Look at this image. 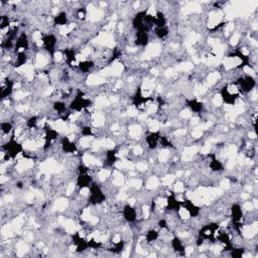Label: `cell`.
<instances>
[{"label": "cell", "instance_id": "cell-1", "mask_svg": "<svg viewBox=\"0 0 258 258\" xmlns=\"http://www.w3.org/2000/svg\"><path fill=\"white\" fill-rule=\"evenodd\" d=\"M123 215L124 218H125L127 221L129 222H134L136 220V211L132 208V206L128 205L124 208V211H123Z\"/></svg>", "mask_w": 258, "mask_h": 258}, {"label": "cell", "instance_id": "cell-2", "mask_svg": "<svg viewBox=\"0 0 258 258\" xmlns=\"http://www.w3.org/2000/svg\"><path fill=\"white\" fill-rule=\"evenodd\" d=\"M7 145H8V147H7L8 154L12 155V156H16V155H17L18 153H20V151H21V146H20L17 142H15L14 140H10Z\"/></svg>", "mask_w": 258, "mask_h": 258}, {"label": "cell", "instance_id": "cell-3", "mask_svg": "<svg viewBox=\"0 0 258 258\" xmlns=\"http://www.w3.org/2000/svg\"><path fill=\"white\" fill-rule=\"evenodd\" d=\"M43 45H45V47H47V49L49 51H51L54 49V47H55L56 43H57V39H56V37L54 36V35H47L45 37H43Z\"/></svg>", "mask_w": 258, "mask_h": 258}, {"label": "cell", "instance_id": "cell-4", "mask_svg": "<svg viewBox=\"0 0 258 258\" xmlns=\"http://www.w3.org/2000/svg\"><path fill=\"white\" fill-rule=\"evenodd\" d=\"M232 216H233V220H234L235 223L240 224L241 220H242V210H241L240 206L238 205H234L232 207Z\"/></svg>", "mask_w": 258, "mask_h": 258}, {"label": "cell", "instance_id": "cell-5", "mask_svg": "<svg viewBox=\"0 0 258 258\" xmlns=\"http://www.w3.org/2000/svg\"><path fill=\"white\" fill-rule=\"evenodd\" d=\"M159 137L157 132H151L150 134L146 137V141H147L148 146L150 147V148H155L157 143H159Z\"/></svg>", "mask_w": 258, "mask_h": 258}, {"label": "cell", "instance_id": "cell-6", "mask_svg": "<svg viewBox=\"0 0 258 258\" xmlns=\"http://www.w3.org/2000/svg\"><path fill=\"white\" fill-rule=\"evenodd\" d=\"M68 205H69L68 200L64 199V198H60V199H58L56 201L55 209L58 210V211H64L67 209V207H68Z\"/></svg>", "mask_w": 258, "mask_h": 258}, {"label": "cell", "instance_id": "cell-7", "mask_svg": "<svg viewBox=\"0 0 258 258\" xmlns=\"http://www.w3.org/2000/svg\"><path fill=\"white\" fill-rule=\"evenodd\" d=\"M56 24L60 26L67 25V13L66 12H60L58 15H56L55 17Z\"/></svg>", "mask_w": 258, "mask_h": 258}, {"label": "cell", "instance_id": "cell-8", "mask_svg": "<svg viewBox=\"0 0 258 258\" xmlns=\"http://www.w3.org/2000/svg\"><path fill=\"white\" fill-rule=\"evenodd\" d=\"M91 178L90 176H88V174H81L80 178H79L78 180V185L79 187H81V188H85V187H88L89 183H90Z\"/></svg>", "mask_w": 258, "mask_h": 258}, {"label": "cell", "instance_id": "cell-9", "mask_svg": "<svg viewBox=\"0 0 258 258\" xmlns=\"http://www.w3.org/2000/svg\"><path fill=\"white\" fill-rule=\"evenodd\" d=\"M189 106H190L191 109L195 112L201 111L202 108H203V104H202V102H200L199 100H197V99H194V100L189 101Z\"/></svg>", "mask_w": 258, "mask_h": 258}, {"label": "cell", "instance_id": "cell-10", "mask_svg": "<svg viewBox=\"0 0 258 258\" xmlns=\"http://www.w3.org/2000/svg\"><path fill=\"white\" fill-rule=\"evenodd\" d=\"M220 79V74L218 72H214V73H210L207 77V84L209 86L215 84L216 82H218V80Z\"/></svg>", "mask_w": 258, "mask_h": 258}, {"label": "cell", "instance_id": "cell-11", "mask_svg": "<svg viewBox=\"0 0 258 258\" xmlns=\"http://www.w3.org/2000/svg\"><path fill=\"white\" fill-rule=\"evenodd\" d=\"M111 71H112V75L113 76H118L122 73L123 71V64L119 62H115L111 67Z\"/></svg>", "mask_w": 258, "mask_h": 258}, {"label": "cell", "instance_id": "cell-12", "mask_svg": "<svg viewBox=\"0 0 258 258\" xmlns=\"http://www.w3.org/2000/svg\"><path fill=\"white\" fill-rule=\"evenodd\" d=\"M141 133V127L140 125H137V124H135V125H132L129 127V134H130L131 137H133V138H135V137H138L139 135H140Z\"/></svg>", "mask_w": 258, "mask_h": 258}, {"label": "cell", "instance_id": "cell-13", "mask_svg": "<svg viewBox=\"0 0 258 258\" xmlns=\"http://www.w3.org/2000/svg\"><path fill=\"white\" fill-rule=\"evenodd\" d=\"M157 186H159V180H157L156 176H150V178L147 180V183H146L147 190H153V189H155Z\"/></svg>", "mask_w": 258, "mask_h": 258}, {"label": "cell", "instance_id": "cell-14", "mask_svg": "<svg viewBox=\"0 0 258 258\" xmlns=\"http://www.w3.org/2000/svg\"><path fill=\"white\" fill-rule=\"evenodd\" d=\"M94 67V63H93L92 61H84V62H81L80 64H79V68H80V70L82 71V72H88L89 70H90L91 68H93Z\"/></svg>", "mask_w": 258, "mask_h": 258}, {"label": "cell", "instance_id": "cell-15", "mask_svg": "<svg viewBox=\"0 0 258 258\" xmlns=\"http://www.w3.org/2000/svg\"><path fill=\"white\" fill-rule=\"evenodd\" d=\"M147 123L151 132H157L161 128V123L156 120H147Z\"/></svg>", "mask_w": 258, "mask_h": 258}, {"label": "cell", "instance_id": "cell-16", "mask_svg": "<svg viewBox=\"0 0 258 258\" xmlns=\"http://www.w3.org/2000/svg\"><path fill=\"white\" fill-rule=\"evenodd\" d=\"M47 64V59L45 55L43 54H38L36 57V64L37 67H45Z\"/></svg>", "mask_w": 258, "mask_h": 258}, {"label": "cell", "instance_id": "cell-17", "mask_svg": "<svg viewBox=\"0 0 258 258\" xmlns=\"http://www.w3.org/2000/svg\"><path fill=\"white\" fill-rule=\"evenodd\" d=\"M169 150H167V149H163V150H161V152L159 153V161L161 162H164L166 161L168 159V157H169Z\"/></svg>", "mask_w": 258, "mask_h": 258}, {"label": "cell", "instance_id": "cell-18", "mask_svg": "<svg viewBox=\"0 0 258 258\" xmlns=\"http://www.w3.org/2000/svg\"><path fill=\"white\" fill-rule=\"evenodd\" d=\"M110 174H111V172H110V170H108V169H101L99 172V174H98V176H99L100 180H102V182H105V180L110 176Z\"/></svg>", "mask_w": 258, "mask_h": 258}, {"label": "cell", "instance_id": "cell-19", "mask_svg": "<svg viewBox=\"0 0 258 258\" xmlns=\"http://www.w3.org/2000/svg\"><path fill=\"white\" fill-rule=\"evenodd\" d=\"M178 216H180V218L183 220H188L189 218L191 217L190 213H189V211L186 209V208H180V209H178Z\"/></svg>", "mask_w": 258, "mask_h": 258}, {"label": "cell", "instance_id": "cell-20", "mask_svg": "<svg viewBox=\"0 0 258 258\" xmlns=\"http://www.w3.org/2000/svg\"><path fill=\"white\" fill-rule=\"evenodd\" d=\"M91 140H92V137H91V136H85V137H83V138L80 139V145L82 147L91 146V144H92Z\"/></svg>", "mask_w": 258, "mask_h": 258}, {"label": "cell", "instance_id": "cell-21", "mask_svg": "<svg viewBox=\"0 0 258 258\" xmlns=\"http://www.w3.org/2000/svg\"><path fill=\"white\" fill-rule=\"evenodd\" d=\"M174 178H176V176H174V174H167L164 178H162V184H163V186H169V185L172 184Z\"/></svg>", "mask_w": 258, "mask_h": 258}, {"label": "cell", "instance_id": "cell-22", "mask_svg": "<svg viewBox=\"0 0 258 258\" xmlns=\"http://www.w3.org/2000/svg\"><path fill=\"white\" fill-rule=\"evenodd\" d=\"M141 185H142V183L138 178H131L128 183L129 187H132V188H135V189H139L141 187Z\"/></svg>", "mask_w": 258, "mask_h": 258}, {"label": "cell", "instance_id": "cell-23", "mask_svg": "<svg viewBox=\"0 0 258 258\" xmlns=\"http://www.w3.org/2000/svg\"><path fill=\"white\" fill-rule=\"evenodd\" d=\"M172 190L174 193H183L185 191V186L182 182H178L172 186Z\"/></svg>", "mask_w": 258, "mask_h": 258}, {"label": "cell", "instance_id": "cell-24", "mask_svg": "<svg viewBox=\"0 0 258 258\" xmlns=\"http://www.w3.org/2000/svg\"><path fill=\"white\" fill-rule=\"evenodd\" d=\"M155 33H156V35L159 37V38H162V37L166 36V35L168 34V30H166L165 27H157L156 30H155Z\"/></svg>", "mask_w": 258, "mask_h": 258}, {"label": "cell", "instance_id": "cell-25", "mask_svg": "<svg viewBox=\"0 0 258 258\" xmlns=\"http://www.w3.org/2000/svg\"><path fill=\"white\" fill-rule=\"evenodd\" d=\"M222 103H223V99H222L221 95H215V97H213V99H212V104L216 107L221 106Z\"/></svg>", "mask_w": 258, "mask_h": 258}, {"label": "cell", "instance_id": "cell-26", "mask_svg": "<svg viewBox=\"0 0 258 258\" xmlns=\"http://www.w3.org/2000/svg\"><path fill=\"white\" fill-rule=\"evenodd\" d=\"M55 110L59 113H63L66 110V105L64 102H56L55 103Z\"/></svg>", "mask_w": 258, "mask_h": 258}, {"label": "cell", "instance_id": "cell-27", "mask_svg": "<svg viewBox=\"0 0 258 258\" xmlns=\"http://www.w3.org/2000/svg\"><path fill=\"white\" fill-rule=\"evenodd\" d=\"M210 167L212 168L213 170H221L222 168H223V166H222V163L221 161H213L210 163Z\"/></svg>", "mask_w": 258, "mask_h": 258}, {"label": "cell", "instance_id": "cell-28", "mask_svg": "<svg viewBox=\"0 0 258 258\" xmlns=\"http://www.w3.org/2000/svg\"><path fill=\"white\" fill-rule=\"evenodd\" d=\"M172 246H174V248L176 249V250H178V251L184 250V246H183L182 242H180L178 238L174 239V241H172Z\"/></svg>", "mask_w": 258, "mask_h": 258}, {"label": "cell", "instance_id": "cell-29", "mask_svg": "<svg viewBox=\"0 0 258 258\" xmlns=\"http://www.w3.org/2000/svg\"><path fill=\"white\" fill-rule=\"evenodd\" d=\"M1 128H2V131H3V133H5V134H8V133L10 132V130L12 129V126L10 123H8V122H3L1 125Z\"/></svg>", "mask_w": 258, "mask_h": 258}, {"label": "cell", "instance_id": "cell-30", "mask_svg": "<svg viewBox=\"0 0 258 258\" xmlns=\"http://www.w3.org/2000/svg\"><path fill=\"white\" fill-rule=\"evenodd\" d=\"M239 39H240V34L239 33H233L230 38V43L232 45H236L238 43Z\"/></svg>", "mask_w": 258, "mask_h": 258}, {"label": "cell", "instance_id": "cell-31", "mask_svg": "<svg viewBox=\"0 0 258 258\" xmlns=\"http://www.w3.org/2000/svg\"><path fill=\"white\" fill-rule=\"evenodd\" d=\"M26 96H28V93L27 92H24V91H17V92L15 93V95H14V98H15L16 100H20V99H23V98H25Z\"/></svg>", "mask_w": 258, "mask_h": 258}, {"label": "cell", "instance_id": "cell-32", "mask_svg": "<svg viewBox=\"0 0 258 258\" xmlns=\"http://www.w3.org/2000/svg\"><path fill=\"white\" fill-rule=\"evenodd\" d=\"M157 236H159V234H157V232H155V231H149L148 234L146 235V239L148 241H153L155 240V239L157 238Z\"/></svg>", "mask_w": 258, "mask_h": 258}, {"label": "cell", "instance_id": "cell-33", "mask_svg": "<svg viewBox=\"0 0 258 258\" xmlns=\"http://www.w3.org/2000/svg\"><path fill=\"white\" fill-rule=\"evenodd\" d=\"M135 167H136L138 170H140V172H144V170L147 169V163H146V162L139 161V162H137V164L135 165Z\"/></svg>", "mask_w": 258, "mask_h": 258}, {"label": "cell", "instance_id": "cell-34", "mask_svg": "<svg viewBox=\"0 0 258 258\" xmlns=\"http://www.w3.org/2000/svg\"><path fill=\"white\" fill-rule=\"evenodd\" d=\"M28 109H30V106L25 105V104H21V105H18L16 107V111L20 112V113H24V112L28 111Z\"/></svg>", "mask_w": 258, "mask_h": 258}, {"label": "cell", "instance_id": "cell-35", "mask_svg": "<svg viewBox=\"0 0 258 258\" xmlns=\"http://www.w3.org/2000/svg\"><path fill=\"white\" fill-rule=\"evenodd\" d=\"M180 117L185 118V119H188V118L192 117V111L189 109H185L180 112Z\"/></svg>", "mask_w": 258, "mask_h": 258}, {"label": "cell", "instance_id": "cell-36", "mask_svg": "<svg viewBox=\"0 0 258 258\" xmlns=\"http://www.w3.org/2000/svg\"><path fill=\"white\" fill-rule=\"evenodd\" d=\"M202 135H203V130L199 128H195L192 132V136L194 138H200V137H202Z\"/></svg>", "mask_w": 258, "mask_h": 258}, {"label": "cell", "instance_id": "cell-37", "mask_svg": "<svg viewBox=\"0 0 258 258\" xmlns=\"http://www.w3.org/2000/svg\"><path fill=\"white\" fill-rule=\"evenodd\" d=\"M137 113H138V111H137L136 107H134V106H130V107L127 109V114L129 116H137Z\"/></svg>", "mask_w": 258, "mask_h": 258}, {"label": "cell", "instance_id": "cell-38", "mask_svg": "<svg viewBox=\"0 0 258 258\" xmlns=\"http://www.w3.org/2000/svg\"><path fill=\"white\" fill-rule=\"evenodd\" d=\"M142 152H143V149L140 145H135V146L133 147V153H134L135 155H141Z\"/></svg>", "mask_w": 258, "mask_h": 258}, {"label": "cell", "instance_id": "cell-39", "mask_svg": "<svg viewBox=\"0 0 258 258\" xmlns=\"http://www.w3.org/2000/svg\"><path fill=\"white\" fill-rule=\"evenodd\" d=\"M142 215L144 219H148L149 217V207L148 206H143L142 207Z\"/></svg>", "mask_w": 258, "mask_h": 258}, {"label": "cell", "instance_id": "cell-40", "mask_svg": "<svg viewBox=\"0 0 258 258\" xmlns=\"http://www.w3.org/2000/svg\"><path fill=\"white\" fill-rule=\"evenodd\" d=\"M210 151H211V144L204 145L203 148L201 149V153H202V154H208V153H210Z\"/></svg>", "mask_w": 258, "mask_h": 258}, {"label": "cell", "instance_id": "cell-41", "mask_svg": "<svg viewBox=\"0 0 258 258\" xmlns=\"http://www.w3.org/2000/svg\"><path fill=\"white\" fill-rule=\"evenodd\" d=\"M63 59H64L63 54H62L61 51H56L55 53V61L57 62V63H59V62H61Z\"/></svg>", "mask_w": 258, "mask_h": 258}, {"label": "cell", "instance_id": "cell-42", "mask_svg": "<svg viewBox=\"0 0 258 258\" xmlns=\"http://www.w3.org/2000/svg\"><path fill=\"white\" fill-rule=\"evenodd\" d=\"M74 191H75V185L73 184V183H71V184L68 186V189H67V195L68 196L72 195Z\"/></svg>", "mask_w": 258, "mask_h": 258}, {"label": "cell", "instance_id": "cell-43", "mask_svg": "<svg viewBox=\"0 0 258 258\" xmlns=\"http://www.w3.org/2000/svg\"><path fill=\"white\" fill-rule=\"evenodd\" d=\"M112 242H113V244H119V243L121 242V235L116 234L115 236L113 237V239H112Z\"/></svg>", "mask_w": 258, "mask_h": 258}, {"label": "cell", "instance_id": "cell-44", "mask_svg": "<svg viewBox=\"0 0 258 258\" xmlns=\"http://www.w3.org/2000/svg\"><path fill=\"white\" fill-rule=\"evenodd\" d=\"M221 187L223 189H229L230 188V182H229V180H223L221 182Z\"/></svg>", "mask_w": 258, "mask_h": 258}, {"label": "cell", "instance_id": "cell-45", "mask_svg": "<svg viewBox=\"0 0 258 258\" xmlns=\"http://www.w3.org/2000/svg\"><path fill=\"white\" fill-rule=\"evenodd\" d=\"M138 119L140 121H146L147 120V114L146 113H142L140 115H138Z\"/></svg>", "mask_w": 258, "mask_h": 258}, {"label": "cell", "instance_id": "cell-46", "mask_svg": "<svg viewBox=\"0 0 258 258\" xmlns=\"http://www.w3.org/2000/svg\"><path fill=\"white\" fill-rule=\"evenodd\" d=\"M4 200H5L6 203H11L12 201H13V196L11 195H6L5 198H4Z\"/></svg>", "mask_w": 258, "mask_h": 258}, {"label": "cell", "instance_id": "cell-47", "mask_svg": "<svg viewBox=\"0 0 258 258\" xmlns=\"http://www.w3.org/2000/svg\"><path fill=\"white\" fill-rule=\"evenodd\" d=\"M199 121H200L199 118H198V117H194V118H192V119H191L190 123L192 124V125H197V124L199 123Z\"/></svg>", "mask_w": 258, "mask_h": 258}, {"label": "cell", "instance_id": "cell-48", "mask_svg": "<svg viewBox=\"0 0 258 258\" xmlns=\"http://www.w3.org/2000/svg\"><path fill=\"white\" fill-rule=\"evenodd\" d=\"M248 136L250 139H256V137H257L256 132H252V131H250V132H248Z\"/></svg>", "mask_w": 258, "mask_h": 258}, {"label": "cell", "instance_id": "cell-49", "mask_svg": "<svg viewBox=\"0 0 258 258\" xmlns=\"http://www.w3.org/2000/svg\"><path fill=\"white\" fill-rule=\"evenodd\" d=\"M241 198H242L243 200H247L250 198V193H243L242 195H241Z\"/></svg>", "mask_w": 258, "mask_h": 258}, {"label": "cell", "instance_id": "cell-50", "mask_svg": "<svg viewBox=\"0 0 258 258\" xmlns=\"http://www.w3.org/2000/svg\"><path fill=\"white\" fill-rule=\"evenodd\" d=\"M135 202H136L135 198H129V199H128V205L133 206V205H134V204H135Z\"/></svg>", "mask_w": 258, "mask_h": 258}, {"label": "cell", "instance_id": "cell-51", "mask_svg": "<svg viewBox=\"0 0 258 258\" xmlns=\"http://www.w3.org/2000/svg\"><path fill=\"white\" fill-rule=\"evenodd\" d=\"M151 74L153 75V76H159V71H157V69H155V68H153V69H151Z\"/></svg>", "mask_w": 258, "mask_h": 258}, {"label": "cell", "instance_id": "cell-52", "mask_svg": "<svg viewBox=\"0 0 258 258\" xmlns=\"http://www.w3.org/2000/svg\"><path fill=\"white\" fill-rule=\"evenodd\" d=\"M6 180H8V178H6V176H4L3 174H2V176H1V178H0V183H1V184H4V183H5Z\"/></svg>", "mask_w": 258, "mask_h": 258}]
</instances>
